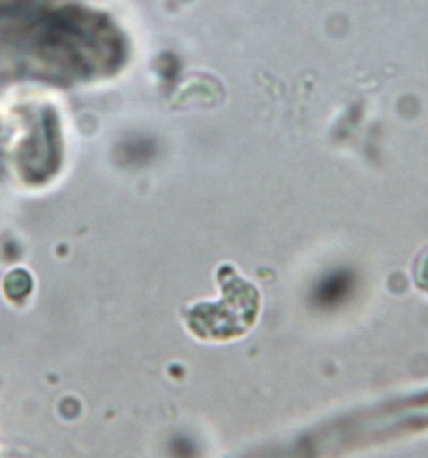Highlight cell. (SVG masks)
Instances as JSON below:
<instances>
[{"mask_svg":"<svg viewBox=\"0 0 428 458\" xmlns=\"http://www.w3.org/2000/svg\"><path fill=\"white\" fill-rule=\"evenodd\" d=\"M347 288H348V278L341 276H333L332 280H327L325 284H322V288L319 290V296L325 302L337 301L345 294Z\"/></svg>","mask_w":428,"mask_h":458,"instance_id":"1","label":"cell"}]
</instances>
